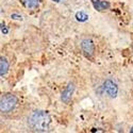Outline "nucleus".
<instances>
[{
  "instance_id": "9",
  "label": "nucleus",
  "mask_w": 133,
  "mask_h": 133,
  "mask_svg": "<svg viewBox=\"0 0 133 133\" xmlns=\"http://www.w3.org/2000/svg\"><path fill=\"white\" fill-rule=\"evenodd\" d=\"M76 18H77V20H78V21L84 23V21H86V20H87L88 16H87V14H85L84 12H78V13L76 14Z\"/></svg>"
},
{
  "instance_id": "11",
  "label": "nucleus",
  "mask_w": 133,
  "mask_h": 133,
  "mask_svg": "<svg viewBox=\"0 0 133 133\" xmlns=\"http://www.w3.org/2000/svg\"><path fill=\"white\" fill-rule=\"evenodd\" d=\"M130 132H132V133H133V127L131 128V130H130Z\"/></svg>"
},
{
  "instance_id": "4",
  "label": "nucleus",
  "mask_w": 133,
  "mask_h": 133,
  "mask_svg": "<svg viewBox=\"0 0 133 133\" xmlns=\"http://www.w3.org/2000/svg\"><path fill=\"white\" fill-rule=\"evenodd\" d=\"M81 49L86 57H92L95 52V46L92 39L85 38L81 42Z\"/></svg>"
},
{
  "instance_id": "2",
  "label": "nucleus",
  "mask_w": 133,
  "mask_h": 133,
  "mask_svg": "<svg viewBox=\"0 0 133 133\" xmlns=\"http://www.w3.org/2000/svg\"><path fill=\"white\" fill-rule=\"evenodd\" d=\"M18 99L13 94H3L0 96V114H9L16 109Z\"/></svg>"
},
{
  "instance_id": "3",
  "label": "nucleus",
  "mask_w": 133,
  "mask_h": 133,
  "mask_svg": "<svg viewBox=\"0 0 133 133\" xmlns=\"http://www.w3.org/2000/svg\"><path fill=\"white\" fill-rule=\"evenodd\" d=\"M103 91L111 98H115L118 93V86L112 80H105L103 82Z\"/></svg>"
},
{
  "instance_id": "10",
  "label": "nucleus",
  "mask_w": 133,
  "mask_h": 133,
  "mask_svg": "<svg viewBox=\"0 0 133 133\" xmlns=\"http://www.w3.org/2000/svg\"><path fill=\"white\" fill-rule=\"evenodd\" d=\"M52 1H54V2H60L61 0H52Z\"/></svg>"
},
{
  "instance_id": "8",
  "label": "nucleus",
  "mask_w": 133,
  "mask_h": 133,
  "mask_svg": "<svg viewBox=\"0 0 133 133\" xmlns=\"http://www.w3.org/2000/svg\"><path fill=\"white\" fill-rule=\"evenodd\" d=\"M23 3L28 9H35L39 4V0H23Z\"/></svg>"
},
{
  "instance_id": "6",
  "label": "nucleus",
  "mask_w": 133,
  "mask_h": 133,
  "mask_svg": "<svg viewBox=\"0 0 133 133\" xmlns=\"http://www.w3.org/2000/svg\"><path fill=\"white\" fill-rule=\"evenodd\" d=\"M92 3H93V6L95 8V10L99 11V12L108 10L111 5L109 1H102V0H92Z\"/></svg>"
},
{
  "instance_id": "5",
  "label": "nucleus",
  "mask_w": 133,
  "mask_h": 133,
  "mask_svg": "<svg viewBox=\"0 0 133 133\" xmlns=\"http://www.w3.org/2000/svg\"><path fill=\"white\" fill-rule=\"evenodd\" d=\"M74 91H75V85L72 83H69L67 86H66L65 90L63 91V93H62V96H61L62 101L65 102V103H68L70 101V99H71Z\"/></svg>"
},
{
  "instance_id": "7",
  "label": "nucleus",
  "mask_w": 133,
  "mask_h": 133,
  "mask_svg": "<svg viewBox=\"0 0 133 133\" xmlns=\"http://www.w3.org/2000/svg\"><path fill=\"white\" fill-rule=\"evenodd\" d=\"M9 70V62L5 58L0 57V76H3Z\"/></svg>"
},
{
  "instance_id": "1",
  "label": "nucleus",
  "mask_w": 133,
  "mask_h": 133,
  "mask_svg": "<svg viewBox=\"0 0 133 133\" xmlns=\"http://www.w3.org/2000/svg\"><path fill=\"white\" fill-rule=\"evenodd\" d=\"M51 118L45 111H34L28 118V125L33 131L45 132L49 129Z\"/></svg>"
}]
</instances>
